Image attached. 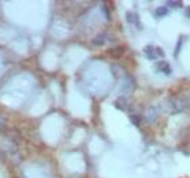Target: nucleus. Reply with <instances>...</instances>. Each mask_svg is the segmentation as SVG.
<instances>
[{
    "label": "nucleus",
    "instance_id": "1",
    "mask_svg": "<svg viewBox=\"0 0 190 178\" xmlns=\"http://www.w3.org/2000/svg\"><path fill=\"white\" fill-rule=\"evenodd\" d=\"M143 53H145L146 59H149V60H155L158 57L157 53H155V47H152V45H146V47L143 48Z\"/></svg>",
    "mask_w": 190,
    "mask_h": 178
},
{
    "label": "nucleus",
    "instance_id": "2",
    "mask_svg": "<svg viewBox=\"0 0 190 178\" xmlns=\"http://www.w3.org/2000/svg\"><path fill=\"white\" fill-rule=\"evenodd\" d=\"M157 72H161L164 75H171V67H170V64L167 61H161V63H158Z\"/></svg>",
    "mask_w": 190,
    "mask_h": 178
},
{
    "label": "nucleus",
    "instance_id": "3",
    "mask_svg": "<svg viewBox=\"0 0 190 178\" xmlns=\"http://www.w3.org/2000/svg\"><path fill=\"white\" fill-rule=\"evenodd\" d=\"M105 40H107V35H105V34H101V35L95 37V38L92 40V44H94V45H98V47H99V45H104V44L107 43Z\"/></svg>",
    "mask_w": 190,
    "mask_h": 178
},
{
    "label": "nucleus",
    "instance_id": "4",
    "mask_svg": "<svg viewBox=\"0 0 190 178\" xmlns=\"http://www.w3.org/2000/svg\"><path fill=\"white\" fill-rule=\"evenodd\" d=\"M168 15V8H165V6H161V8H158L157 10H155V18L157 19H161V18H164Z\"/></svg>",
    "mask_w": 190,
    "mask_h": 178
},
{
    "label": "nucleus",
    "instance_id": "5",
    "mask_svg": "<svg viewBox=\"0 0 190 178\" xmlns=\"http://www.w3.org/2000/svg\"><path fill=\"white\" fill-rule=\"evenodd\" d=\"M182 45H183V37L178 38V43H177V47H175V51H174V57L178 59V54H180V50H182Z\"/></svg>",
    "mask_w": 190,
    "mask_h": 178
},
{
    "label": "nucleus",
    "instance_id": "6",
    "mask_svg": "<svg viewBox=\"0 0 190 178\" xmlns=\"http://www.w3.org/2000/svg\"><path fill=\"white\" fill-rule=\"evenodd\" d=\"M130 120H132V123L135 124V126H141V117H138V115L132 114V115H130Z\"/></svg>",
    "mask_w": 190,
    "mask_h": 178
},
{
    "label": "nucleus",
    "instance_id": "7",
    "mask_svg": "<svg viewBox=\"0 0 190 178\" xmlns=\"http://www.w3.org/2000/svg\"><path fill=\"white\" fill-rule=\"evenodd\" d=\"M122 51H123L122 47H117V48H113V50H111V54H113L114 57H120V56H122Z\"/></svg>",
    "mask_w": 190,
    "mask_h": 178
},
{
    "label": "nucleus",
    "instance_id": "8",
    "mask_svg": "<svg viewBox=\"0 0 190 178\" xmlns=\"http://www.w3.org/2000/svg\"><path fill=\"white\" fill-rule=\"evenodd\" d=\"M167 6H170V8H182V2H168L167 3Z\"/></svg>",
    "mask_w": 190,
    "mask_h": 178
},
{
    "label": "nucleus",
    "instance_id": "9",
    "mask_svg": "<svg viewBox=\"0 0 190 178\" xmlns=\"http://www.w3.org/2000/svg\"><path fill=\"white\" fill-rule=\"evenodd\" d=\"M101 9H102V12H104V15H105V19H107V21H110V19H111V15H110V12H108V8L104 5Z\"/></svg>",
    "mask_w": 190,
    "mask_h": 178
},
{
    "label": "nucleus",
    "instance_id": "10",
    "mask_svg": "<svg viewBox=\"0 0 190 178\" xmlns=\"http://www.w3.org/2000/svg\"><path fill=\"white\" fill-rule=\"evenodd\" d=\"M155 51H157V56H159V57H164V56H165L164 50H162V48H159V47H155Z\"/></svg>",
    "mask_w": 190,
    "mask_h": 178
},
{
    "label": "nucleus",
    "instance_id": "11",
    "mask_svg": "<svg viewBox=\"0 0 190 178\" xmlns=\"http://www.w3.org/2000/svg\"><path fill=\"white\" fill-rule=\"evenodd\" d=\"M184 15H186V16H187V18L190 19V6H189V8L184 9Z\"/></svg>",
    "mask_w": 190,
    "mask_h": 178
}]
</instances>
